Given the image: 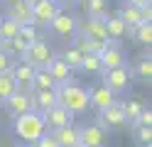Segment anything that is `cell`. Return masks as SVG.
Masks as SVG:
<instances>
[{
  "label": "cell",
  "instance_id": "cell-1",
  "mask_svg": "<svg viewBox=\"0 0 152 147\" xmlns=\"http://www.w3.org/2000/svg\"><path fill=\"white\" fill-rule=\"evenodd\" d=\"M56 103L61 108H66L71 115H79V113H86L88 110V91L79 83H64V86H56Z\"/></svg>",
  "mask_w": 152,
  "mask_h": 147
},
{
  "label": "cell",
  "instance_id": "cell-2",
  "mask_svg": "<svg viewBox=\"0 0 152 147\" xmlns=\"http://www.w3.org/2000/svg\"><path fill=\"white\" fill-rule=\"evenodd\" d=\"M44 132H47V127H44V120H42L39 113L27 110V113H22V115L15 118V135L20 137L22 142L34 145Z\"/></svg>",
  "mask_w": 152,
  "mask_h": 147
},
{
  "label": "cell",
  "instance_id": "cell-3",
  "mask_svg": "<svg viewBox=\"0 0 152 147\" xmlns=\"http://www.w3.org/2000/svg\"><path fill=\"white\" fill-rule=\"evenodd\" d=\"M52 56H54L52 47L39 37V39H34L32 44H27L25 54H22L20 59H22V61H27L32 69H47V66H49V61H52Z\"/></svg>",
  "mask_w": 152,
  "mask_h": 147
},
{
  "label": "cell",
  "instance_id": "cell-4",
  "mask_svg": "<svg viewBox=\"0 0 152 147\" xmlns=\"http://www.w3.org/2000/svg\"><path fill=\"white\" fill-rule=\"evenodd\" d=\"M30 7H32V25H34L37 29H39V27L47 29V25H49L52 20L61 12L59 0H32Z\"/></svg>",
  "mask_w": 152,
  "mask_h": 147
},
{
  "label": "cell",
  "instance_id": "cell-5",
  "mask_svg": "<svg viewBox=\"0 0 152 147\" xmlns=\"http://www.w3.org/2000/svg\"><path fill=\"white\" fill-rule=\"evenodd\" d=\"M103 74V86L108 88V91L113 93H125L128 88H130V81H132V71H130V66L128 64H123L118 69H108V71H101Z\"/></svg>",
  "mask_w": 152,
  "mask_h": 147
},
{
  "label": "cell",
  "instance_id": "cell-6",
  "mask_svg": "<svg viewBox=\"0 0 152 147\" xmlns=\"http://www.w3.org/2000/svg\"><path fill=\"white\" fill-rule=\"evenodd\" d=\"M76 34H83L96 42H108V32H106V15L103 17H86L83 22L76 25Z\"/></svg>",
  "mask_w": 152,
  "mask_h": 147
},
{
  "label": "cell",
  "instance_id": "cell-7",
  "mask_svg": "<svg viewBox=\"0 0 152 147\" xmlns=\"http://www.w3.org/2000/svg\"><path fill=\"white\" fill-rule=\"evenodd\" d=\"M76 25H79V20L61 10V12L56 15L49 25H47V29H49L52 34L61 37V39H74V37H76Z\"/></svg>",
  "mask_w": 152,
  "mask_h": 147
},
{
  "label": "cell",
  "instance_id": "cell-8",
  "mask_svg": "<svg viewBox=\"0 0 152 147\" xmlns=\"http://www.w3.org/2000/svg\"><path fill=\"white\" fill-rule=\"evenodd\" d=\"M125 123H128V118H125V113H123L120 101L110 103L108 108L101 110V118H98V127L101 130H115V127H123Z\"/></svg>",
  "mask_w": 152,
  "mask_h": 147
},
{
  "label": "cell",
  "instance_id": "cell-9",
  "mask_svg": "<svg viewBox=\"0 0 152 147\" xmlns=\"http://www.w3.org/2000/svg\"><path fill=\"white\" fill-rule=\"evenodd\" d=\"M42 120H44L47 132H54V130H59V127L71 125V123H74V115L66 110V108H61L59 103H56V105H54V108H49L47 113H42Z\"/></svg>",
  "mask_w": 152,
  "mask_h": 147
},
{
  "label": "cell",
  "instance_id": "cell-10",
  "mask_svg": "<svg viewBox=\"0 0 152 147\" xmlns=\"http://www.w3.org/2000/svg\"><path fill=\"white\" fill-rule=\"evenodd\" d=\"M98 59H101V66H103V71H108V69H118V66H123L125 64V52L118 47V42H106V47L101 49V54H98Z\"/></svg>",
  "mask_w": 152,
  "mask_h": 147
},
{
  "label": "cell",
  "instance_id": "cell-11",
  "mask_svg": "<svg viewBox=\"0 0 152 147\" xmlns=\"http://www.w3.org/2000/svg\"><path fill=\"white\" fill-rule=\"evenodd\" d=\"M5 17L15 20L17 25H32V7L25 0H7L5 3Z\"/></svg>",
  "mask_w": 152,
  "mask_h": 147
},
{
  "label": "cell",
  "instance_id": "cell-12",
  "mask_svg": "<svg viewBox=\"0 0 152 147\" xmlns=\"http://www.w3.org/2000/svg\"><path fill=\"white\" fill-rule=\"evenodd\" d=\"M5 110L10 113L12 118L22 115V113H27V110H32V93H27V91H15V93L5 101Z\"/></svg>",
  "mask_w": 152,
  "mask_h": 147
},
{
  "label": "cell",
  "instance_id": "cell-13",
  "mask_svg": "<svg viewBox=\"0 0 152 147\" xmlns=\"http://www.w3.org/2000/svg\"><path fill=\"white\" fill-rule=\"evenodd\" d=\"M106 142V130L98 125H83L79 127V145L81 147H103Z\"/></svg>",
  "mask_w": 152,
  "mask_h": 147
},
{
  "label": "cell",
  "instance_id": "cell-14",
  "mask_svg": "<svg viewBox=\"0 0 152 147\" xmlns=\"http://www.w3.org/2000/svg\"><path fill=\"white\" fill-rule=\"evenodd\" d=\"M115 101H118V98H115V93H113V91H108V88L103 86V83L93 86L91 91H88V105H93L98 113L103 110V108H108L110 103H115Z\"/></svg>",
  "mask_w": 152,
  "mask_h": 147
},
{
  "label": "cell",
  "instance_id": "cell-15",
  "mask_svg": "<svg viewBox=\"0 0 152 147\" xmlns=\"http://www.w3.org/2000/svg\"><path fill=\"white\" fill-rule=\"evenodd\" d=\"M10 74H12L15 83H17V91H25V88L32 83L34 69H32L30 64H27V61H22V59H17V61H12V66H10Z\"/></svg>",
  "mask_w": 152,
  "mask_h": 147
},
{
  "label": "cell",
  "instance_id": "cell-16",
  "mask_svg": "<svg viewBox=\"0 0 152 147\" xmlns=\"http://www.w3.org/2000/svg\"><path fill=\"white\" fill-rule=\"evenodd\" d=\"M47 71H49V76L54 78V83H56V86L71 83L74 71H71V69L61 61V56H56V54H54V56H52V61H49V66H47Z\"/></svg>",
  "mask_w": 152,
  "mask_h": 147
},
{
  "label": "cell",
  "instance_id": "cell-17",
  "mask_svg": "<svg viewBox=\"0 0 152 147\" xmlns=\"http://www.w3.org/2000/svg\"><path fill=\"white\" fill-rule=\"evenodd\" d=\"M54 105H56V88H49V91H32V110L34 113L42 115Z\"/></svg>",
  "mask_w": 152,
  "mask_h": 147
},
{
  "label": "cell",
  "instance_id": "cell-18",
  "mask_svg": "<svg viewBox=\"0 0 152 147\" xmlns=\"http://www.w3.org/2000/svg\"><path fill=\"white\" fill-rule=\"evenodd\" d=\"M54 140L59 147H76L79 145V127H76L74 123L66 125V127H59V130H54Z\"/></svg>",
  "mask_w": 152,
  "mask_h": 147
},
{
  "label": "cell",
  "instance_id": "cell-19",
  "mask_svg": "<svg viewBox=\"0 0 152 147\" xmlns=\"http://www.w3.org/2000/svg\"><path fill=\"white\" fill-rule=\"evenodd\" d=\"M106 32H108L110 42H115V39H123L128 34V25L118 15H106Z\"/></svg>",
  "mask_w": 152,
  "mask_h": 147
},
{
  "label": "cell",
  "instance_id": "cell-20",
  "mask_svg": "<svg viewBox=\"0 0 152 147\" xmlns=\"http://www.w3.org/2000/svg\"><path fill=\"white\" fill-rule=\"evenodd\" d=\"M118 17H120L123 22L128 25V29H130V27L135 29L137 25H142V17H140V7H135V5H128V3H123V5H120V10H118Z\"/></svg>",
  "mask_w": 152,
  "mask_h": 147
},
{
  "label": "cell",
  "instance_id": "cell-21",
  "mask_svg": "<svg viewBox=\"0 0 152 147\" xmlns=\"http://www.w3.org/2000/svg\"><path fill=\"white\" fill-rule=\"evenodd\" d=\"M74 47L79 49L81 54H101V49L106 47V42H96V39H88L83 34H76L74 37Z\"/></svg>",
  "mask_w": 152,
  "mask_h": 147
},
{
  "label": "cell",
  "instance_id": "cell-22",
  "mask_svg": "<svg viewBox=\"0 0 152 147\" xmlns=\"http://www.w3.org/2000/svg\"><path fill=\"white\" fill-rule=\"evenodd\" d=\"M32 91H49V88H56L54 78L49 76L47 69H34V76H32V83H30Z\"/></svg>",
  "mask_w": 152,
  "mask_h": 147
},
{
  "label": "cell",
  "instance_id": "cell-23",
  "mask_svg": "<svg viewBox=\"0 0 152 147\" xmlns=\"http://www.w3.org/2000/svg\"><path fill=\"white\" fill-rule=\"evenodd\" d=\"M81 59H83V54H81L74 44H71V47H66L64 52H61V61L69 66L71 71H79V69H81Z\"/></svg>",
  "mask_w": 152,
  "mask_h": 147
},
{
  "label": "cell",
  "instance_id": "cell-24",
  "mask_svg": "<svg viewBox=\"0 0 152 147\" xmlns=\"http://www.w3.org/2000/svg\"><path fill=\"white\" fill-rule=\"evenodd\" d=\"M17 32H20V25H17L15 20L5 17V15L0 17V39H3V42H10V39H15Z\"/></svg>",
  "mask_w": 152,
  "mask_h": 147
},
{
  "label": "cell",
  "instance_id": "cell-25",
  "mask_svg": "<svg viewBox=\"0 0 152 147\" xmlns=\"http://www.w3.org/2000/svg\"><path fill=\"white\" fill-rule=\"evenodd\" d=\"M15 91H17V83H15L12 74H10V71L0 74V103H5V101H7V98H10Z\"/></svg>",
  "mask_w": 152,
  "mask_h": 147
},
{
  "label": "cell",
  "instance_id": "cell-26",
  "mask_svg": "<svg viewBox=\"0 0 152 147\" xmlns=\"http://www.w3.org/2000/svg\"><path fill=\"white\" fill-rule=\"evenodd\" d=\"M86 17H103L108 15V0H83Z\"/></svg>",
  "mask_w": 152,
  "mask_h": 147
},
{
  "label": "cell",
  "instance_id": "cell-27",
  "mask_svg": "<svg viewBox=\"0 0 152 147\" xmlns=\"http://www.w3.org/2000/svg\"><path fill=\"white\" fill-rule=\"evenodd\" d=\"M120 105H123V113H125V118H128V123L132 120L135 123V118L142 113V101H137V98H130V101H120Z\"/></svg>",
  "mask_w": 152,
  "mask_h": 147
},
{
  "label": "cell",
  "instance_id": "cell-28",
  "mask_svg": "<svg viewBox=\"0 0 152 147\" xmlns=\"http://www.w3.org/2000/svg\"><path fill=\"white\" fill-rule=\"evenodd\" d=\"M79 71H86V74H101L103 66H101L98 54H83V59H81V69H79Z\"/></svg>",
  "mask_w": 152,
  "mask_h": 147
},
{
  "label": "cell",
  "instance_id": "cell-29",
  "mask_svg": "<svg viewBox=\"0 0 152 147\" xmlns=\"http://www.w3.org/2000/svg\"><path fill=\"white\" fill-rule=\"evenodd\" d=\"M17 39L25 42V44H32L34 39H39V29H37L34 25H22L20 32H17Z\"/></svg>",
  "mask_w": 152,
  "mask_h": 147
},
{
  "label": "cell",
  "instance_id": "cell-30",
  "mask_svg": "<svg viewBox=\"0 0 152 147\" xmlns=\"http://www.w3.org/2000/svg\"><path fill=\"white\" fill-rule=\"evenodd\" d=\"M135 39L140 44H150L152 42V22H142L135 27Z\"/></svg>",
  "mask_w": 152,
  "mask_h": 147
},
{
  "label": "cell",
  "instance_id": "cell-31",
  "mask_svg": "<svg viewBox=\"0 0 152 147\" xmlns=\"http://www.w3.org/2000/svg\"><path fill=\"white\" fill-rule=\"evenodd\" d=\"M135 71H137V76L142 78V81H150V78H152V59L150 56H142L137 61V66H135Z\"/></svg>",
  "mask_w": 152,
  "mask_h": 147
},
{
  "label": "cell",
  "instance_id": "cell-32",
  "mask_svg": "<svg viewBox=\"0 0 152 147\" xmlns=\"http://www.w3.org/2000/svg\"><path fill=\"white\" fill-rule=\"evenodd\" d=\"M135 125L137 127H152V110L150 108H142V113L135 118Z\"/></svg>",
  "mask_w": 152,
  "mask_h": 147
},
{
  "label": "cell",
  "instance_id": "cell-33",
  "mask_svg": "<svg viewBox=\"0 0 152 147\" xmlns=\"http://www.w3.org/2000/svg\"><path fill=\"white\" fill-rule=\"evenodd\" d=\"M137 142L145 147V145H152V127H137Z\"/></svg>",
  "mask_w": 152,
  "mask_h": 147
},
{
  "label": "cell",
  "instance_id": "cell-34",
  "mask_svg": "<svg viewBox=\"0 0 152 147\" xmlns=\"http://www.w3.org/2000/svg\"><path fill=\"white\" fill-rule=\"evenodd\" d=\"M34 147H59V145H56V140H54V135H52V132H44L39 140L34 142Z\"/></svg>",
  "mask_w": 152,
  "mask_h": 147
},
{
  "label": "cell",
  "instance_id": "cell-35",
  "mask_svg": "<svg viewBox=\"0 0 152 147\" xmlns=\"http://www.w3.org/2000/svg\"><path fill=\"white\" fill-rule=\"evenodd\" d=\"M12 61H15V59H12L10 54H5L3 49H0V74L10 71V66H12Z\"/></svg>",
  "mask_w": 152,
  "mask_h": 147
},
{
  "label": "cell",
  "instance_id": "cell-36",
  "mask_svg": "<svg viewBox=\"0 0 152 147\" xmlns=\"http://www.w3.org/2000/svg\"><path fill=\"white\" fill-rule=\"evenodd\" d=\"M128 5H135V7H142V5H150V0H125Z\"/></svg>",
  "mask_w": 152,
  "mask_h": 147
},
{
  "label": "cell",
  "instance_id": "cell-37",
  "mask_svg": "<svg viewBox=\"0 0 152 147\" xmlns=\"http://www.w3.org/2000/svg\"><path fill=\"white\" fill-rule=\"evenodd\" d=\"M66 3H76V0H66Z\"/></svg>",
  "mask_w": 152,
  "mask_h": 147
},
{
  "label": "cell",
  "instance_id": "cell-38",
  "mask_svg": "<svg viewBox=\"0 0 152 147\" xmlns=\"http://www.w3.org/2000/svg\"><path fill=\"white\" fill-rule=\"evenodd\" d=\"M25 3H32V0H25Z\"/></svg>",
  "mask_w": 152,
  "mask_h": 147
},
{
  "label": "cell",
  "instance_id": "cell-39",
  "mask_svg": "<svg viewBox=\"0 0 152 147\" xmlns=\"http://www.w3.org/2000/svg\"><path fill=\"white\" fill-rule=\"evenodd\" d=\"M76 147H81V145H76Z\"/></svg>",
  "mask_w": 152,
  "mask_h": 147
},
{
  "label": "cell",
  "instance_id": "cell-40",
  "mask_svg": "<svg viewBox=\"0 0 152 147\" xmlns=\"http://www.w3.org/2000/svg\"><path fill=\"white\" fill-rule=\"evenodd\" d=\"M0 42H3V39H0Z\"/></svg>",
  "mask_w": 152,
  "mask_h": 147
},
{
  "label": "cell",
  "instance_id": "cell-41",
  "mask_svg": "<svg viewBox=\"0 0 152 147\" xmlns=\"http://www.w3.org/2000/svg\"><path fill=\"white\" fill-rule=\"evenodd\" d=\"M0 17H3V15H0Z\"/></svg>",
  "mask_w": 152,
  "mask_h": 147
}]
</instances>
